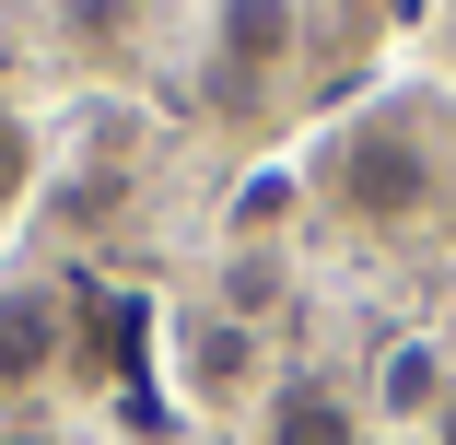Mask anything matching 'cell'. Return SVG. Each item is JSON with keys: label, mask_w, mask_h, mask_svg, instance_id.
Wrapping results in <instances>:
<instances>
[{"label": "cell", "mask_w": 456, "mask_h": 445, "mask_svg": "<svg viewBox=\"0 0 456 445\" xmlns=\"http://www.w3.org/2000/svg\"><path fill=\"white\" fill-rule=\"evenodd\" d=\"M316 188H328V211L362 223V235H410V223H433V211H444V152H433L421 95L362 106V118L316 152Z\"/></svg>", "instance_id": "1"}, {"label": "cell", "mask_w": 456, "mask_h": 445, "mask_svg": "<svg viewBox=\"0 0 456 445\" xmlns=\"http://www.w3.org/2000/svg\"><path fill=\"white\" fill-rule=\"evenodd\" d=\"M305 47V0H211V82H281Z\"/></svg>", "instance_id": "2"}, {"label": "cell", "mask_w": 456, "mask_h": 445, "mask_svg": "<svg viewBox=\"0 0 456 445\" xmlns=\"http://www.w3.org/2000/svg\"><path fill=\"white\" fill-rule=\"evenodd\" d=\"M70 351V317L47 282H0V387H47Z\"/></svg>", "instance_id": "3"}, {"label": "cell", "mask_w": 456, "mask_h": 445, "mask_svg": "<svg viewBox=\"0 0 456 445\" xmlns=\"http://www.w3.org/2000/svg\"><path fill=\"white\" fill-rule=\"evenodd\" d=\"M257 433H269V445H362V410H351V387H328V375H281Z\"/></svg>", "instance_id": "4"}, {"label": "cell", "mask_w": 456, "mask_h": 445, "mask_svg": "<svg viewBox=\"0 0 456 445\" xmlns=\"http://www.w3.org/2000/svg\"><path fill=\"white\" fill-rule=\"evenodd\" d=\"M444 387H456V364H444L433 340H398L387 364H375V410H398V422H433V410H444Z\"/></svg>", "instance_id": "5"}, {"label": "cell", "mask_w": 456, "mask_h": 445, "mask_svg": "<svg viewBox=\"0 0 456 445\" xmlns=\"http://www.w3.org/2000/svg\"><path fill=\"white\" fill-rule=\"evenodd\" d=\"M246 364H257V340H246V328H188V387H200V399H234Z\"/></svg>", "instance_id": "6"}, {"label": "cell", "mask_w": 456, "mask_h": 445, "mask_svg": "<svg viewBox=\"0 0 456 445\" xmlns=\"http://www.w3.org/2000/svg\"><path fill=\"white\" fill-rule=\"evenodd\" d=\"M281 211H293V176H257V188H246V211H234V235H269Z\"/></svg>", "instance_id": "7"}, {"label": "cell", "mask_w": 456, "mask_h": 445, "mask_svg": "<svg viewBox=\"0 0 456 445\" xmlns=\"http://www.w3.org/2000/svg\"><path fill=\"white\" fill-rule=\"evenodd\" d=\"M433 445H456V387H444V410H433Z\"/></svg>", "instance_id": "8"}]
</instances>
